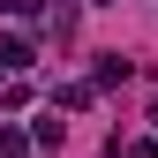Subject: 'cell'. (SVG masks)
<instances>
[{"instance_id": "cell-1", "label": "cell", "mask_w": 158, "mask_h": 158, "mask_svg": "<svg viewBox=\"0 0 158 158\" xmlns=\"http://www.w3.org/2000/svg\"><path fill=\"white\" fill-rule=\"evenodd\" d=\"M23 60H30V45H23V38H0V68L15 75V68H23Z\"/></svg>"}, {"instance_id": "cell-2", "label": "cell", "mask_w": 158, "mask_h": 158, "mask_svg": "<svg viewBox=\"0 0 158 158\" xmlns=\"http://www.w3.org/2000/svg\"><path fill=\"white\" fill-rule=\"evenodd\" d=\"M0 158H30V135L23 128H0Z\"/></svg>"}, {"instance_id": "cell-3", "label": "cell", "mask_w": 158, "mask_h": 158, "mask_svg": "<svg viewBox=\"0 0 158 158\" xmlns=\"http://www.w3.org/2000/svg\"><path fill=\"white\" fill-rule=\"evenodd\" d=\"M98 8H113V0H98Z\"/></svg>"}, {"instance_id": "cell-4", "label": "cell", "mask_w": 158, "mask_h": 158, "mask_svg": "<svg viewBox=\"0 0 158 158\" xmlns=\"http://www.w3.org/2000/svg\"><path fill=\"white\" fill-rule=\"evenodd\" d=\"M0 75H8V68H0Z\"/></svg>"}]
</instances>
